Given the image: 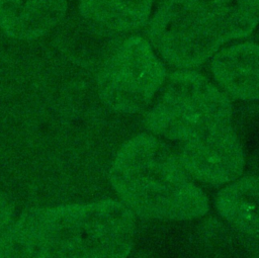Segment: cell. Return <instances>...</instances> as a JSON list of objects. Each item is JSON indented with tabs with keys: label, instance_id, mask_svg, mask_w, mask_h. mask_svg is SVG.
Listing matches in <instances>:
<instances>
[{
	"label": "cell",
	"instance_id": "6da1fadb",
	"mask_svg": "<svg viewBox=\"0 0 259 258\" xmlns=\"http://www.w3.org/2000/svg\"><path fill=\"white\" fill-rule=\"evenodd\" d=\"M137 229L117 199L31 209L0 238V258H128Z\"/></svg>",
	"mask_w": 259,
	"mask_h": 258
},
{
	"label": "cell",
	"instance_id": "7a4b0ae2",
	"mask_svg": "<svg viewBox=\"0 0 259 258\" xmlns=\"http://www.w3.org/2000/svg\"><path fill=\"white\" fill-rule=\"evenodd\" d=\"M109 182L118 200L146 221L197 220L209 210L208 196L176 149L151 133L138 134L119 147Z\"/></svg>",
	"mask_w": 259,
	"mask_h": 258
},
{
	"label": "cell",
	"instance_id": "3957f363",
	"mask_svg": "<svg viewBox=\"0 0 259 258\" xmlns=\"http://www.w3.org/2000/svg\"><path fill=\"white\" fill-rule=\"evenodd\" d=\"M259 23V0H165L150 21L154 50L177 69H194Z\"/></svg>",
	"mask_w": 259,
	"mask_h": 258
},
{
	"label": "cell",
	"instance_id": "277c9868",
	"mask_svg": "<svg viewBox=\"0 0 259 258\" xmlns=\"http://www.w3.org/2000/svg\"><path fill=\"white\" fill-rule=\"evenodd\" d=\"M149 132L178 144L203 139L233 127L230 97L193 69L171 73L147 108Z\"/></svg>",
	"mask_w": 259,
	"mask_h": 258
},
{
	"label": "cell",
	"instance_id": "5b68a950",
	"mask_svg": "<svg viewBox=\"0 0 259 258\" xmlns=\"http://www.w3.org/2000/svg\"><path fill=\"white\" fill-rule=\"evenodd\" d=\"M167 77L164 63L147 39L123 40L103 64L97 79L101 101L121 114L147 109Z\"/></svg>",
	"mask_w": 259,
	"mask_h": 258
},
{
	"label": "cell",
	"instance_id": "8992f818",
	"mask_svg": "<svg viewBox=\"0 0 259 258\" xmlns=\"http://www.w3.org/2000/svg\"><path fill=\"white\" fill-rule=\"evenodd\" d=\"M178 157L197 181L210 186H225L240 178L246 169L245 155L234 127L178 144Z\"/></svg>",
	"mask_w": 259,
	"mask_h": 258
},
{
	"label": "cell",
	"instance_id": "52a82bcc",
	"mask_svg": "<svg viewBox=\"0 0 259 258\" xmlns=\"http://www.w3.org/2000/svg\"><path fill=\"white\" fill-rule=\"evenodd\" d=\"M217 86L229 97L259 100V44L244 41L217 52L210 61Z\"/></svg>",
	"mask_w": 259,
	"mask_h": 258
},
{
	"label": "cell",
	"instance_id": "ba28073f",
	"mask_svg": "<svg viewBox=\"0 0 259 258\" xmlns=\"http://www.w3.org/2000/svg\"><path fill=\"white\" fill-rule=\"evenodd\" d=\"M214 205L228 227L259 247V175H242L223 186Z\"/></svg>",
	"mask_w": 259,
	"mask_h": 258
},
{
	"label": "cell",
	"instance_id": "9c48e42d",
	"mask_svg": "<svg viewBox=\"0 0 259 258\" xmlns=\"http://www.w3.org/2000/svg\"><path fill=\"white\" fill-rule=\"evenodd\" d=\"M65 0H0V26L17 39L39 37L65 17Z\"/></svg>",
	"mask_w": 259,
	"mask_h": 258
},
{
	"label": "cell",
	"instance_id": "30bf717a",
	"mask_svg": "<svg viewBox=\"0 0 259 258\" xmlns=\"http://www.w3.org/2000/svg\"><path fill=\"white\" fill-rule=\"evenodd\" d=\"M154 0H80V13L90 23L111 32H131L150 19Z\"/></svg>",
	"mask_w": 259,
	"mask_h": 258
},
{
	"label": "cell",
	"instance_id": "8fae6325",
	"mask_svg": "<svg viewBox=\"0 0 259 258\" xmlns=\"http://www.w3.org/2000/svg\"><path fill=\"white\" fill-rule=\"evenodd\" d=\"M13 210L7 198L0 192V238L14 220Z\"/></svg>",
	"mask_w": 259,
	"mask_h": 258
}]
</instances>
